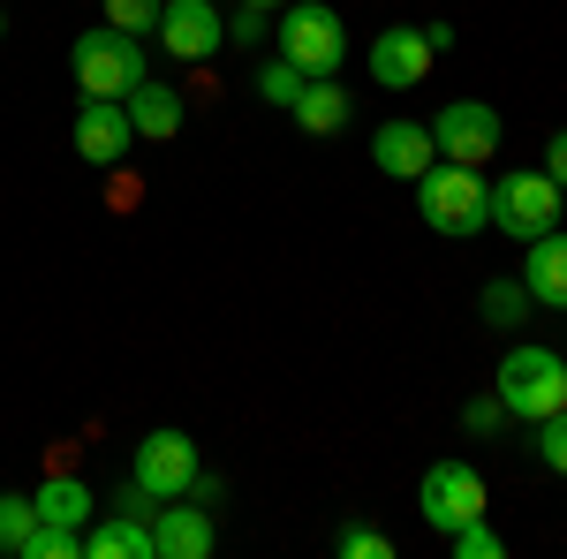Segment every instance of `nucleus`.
<instances>
[{
  "instance_id": "f257e3e1",
  "label": "nucleus",
  "mask_w": 567,
  "mask_h": 559,
  "mask_svg": "<svg viewBox=\"0 0 567 559\" xmlns=\"http://www.w3.org/2000/svg\"><path fill=\"white\" fill-rule=\"evenodd\" d=\"M416 213L432 235L462 242V235H484L492 227V189H484V167H454V159H432L416 174Z\"/></svg>"
},
{
  "instance_id": "f03ea898",
  "label": "nucleus",
  "mask_w": 567,
  "mask_h": 559,
  "mask_svg": "<svg viewBox=\"0 0 567 559\" xmlns=\"http://www.w3.org/2000/svg\"><path fill=\"white\" fill-rule=\"evenodd\" d=\"M272 45H280V61H296V69H303L310 84L349 69V31H341V8H326V0H288V8L272 15Z\"/></svg>"
},
{
  "instance_id": "7ed1b4c3",
  "label": "nucleus",
  "mask_w": 567,
  "mask_h": 559,
  "mask_svg": "<svg viewBox=\"0 0 567 559\" xmlns=\"http://www.w3.org/2000/svg\"><path fill=\"white\" fill-rule=\"evenodd\" d=\"M492 393L507 401V416L537 424V416L567 408V355H560V348H545V341H515L507 355H499V379H492Z\"/></svg>"
},
{
  "instance_id": "20e7f679",
  "label": "nucleus",
  "mask_w": 567,
  "mask_h": 559,
  "mask_svg": "<svg viewBox=\"0 0 567 559\" xmlns=\"http://www.w3.org/2000/svg\"><path fill=\"white\" fill-rule=\"evenodd\" d=\"M69 69H76V91H84V99H130V91L152 76L144 39L114 31V23H91V31H76V45H69Z\"/></svg>"
},
{
  "instance_id": "39448f33",
  "label": "nucleus",
  "mask_w": 567,
  "mask_h": 559,
  "mask_svg": "<svg viewBox=\"0 0 567 559\" xmlns=\"http://www.w3.org/2000/svg\"><path fill=\"white\" fill-rule=\"evenodd\" d=\"M492 189V227L499 235H515V242H537L545 227H560V182L545 167H515V174H499V182H484Z\"/></svg>"
},
{
  "instance_id": "423d86ee",
  "label": "nucleus",
  "mask_w": 567,
  "mask_h": 559,
  "mask_svg": "<svg viewBox=\"0 0 567 559\" xmlns=\"http://www.w3.org/2000/svg\"><path fill=\"white\" fill-rule=\"evenodd\" d=\"M130 484H144L152 499H189V484H197V438L189 431H144L130 454Z\"/></svg>"
},
{
  "instance_id": "0eeeda50",
  "label": "nucleus",
  "mask_w": 567,
  "mask_h": 559,
  "mask_svg": "<svg viewBox=\"0 0 567 559\" xmlns=\"http://www.w3.org/2000/svg\"><path fill=\"white\" fill-rule=\"evenodd\" d=\"M432 144H439V159H454V167H484L499 152V114L484 99H446L432 114Z\"/></svg>"
},
{
  "instance_id": "6e6552de",
  "label": "nucleus",
  "mask_w": 567,
  "mask_h": 559,
  "mask_svg": "<svg viewBox=\"0 0 567 559\" xmlns=\"http://www.w3.org/2000/svg\"><path fill=\"white\" fill-rule=\"evenodd\" d=\"M416 507H424V521H432L439 537H454L462 521L484 515V476L470 469V462H432V469H424V491H416Z\"/></svg>"
},
{
  "instance_id": "1a4fd4ad",
  "label": "nucleus",
  "mask_w": 567,
  "mask_h": 559,
  "mask_svg": "<svg viewBox=\"0 0 567 559\" xmlns=\"http://www.w3.org/2000/svg\"><path fill=\"white\" fill-rule=\"evenodd\" d=\"M432 45H424V31L416 23H386L379 39H371V53H363V69H371V84L379 91H416L424 76H432Z\"/></svg>"
},
{
  "instance_id": "9d476101",
  "label": "nucleus",
  "mask_w": 567,
  "mask_h": 559,
  "mask_svg": "<svg viewBox=\"0 0 567 559\" xmlns=\"http://www.w3.org/2000/svg\"><path fill=\"white\" fill-rule=\"evenodd\" d=\"M219 529H213V507L197 499H159L152 507V559H213Z\"/></svg>"
},
{
  "instance_id": "9b49d317",
  "label": "nucleus",
  "mask_w": 567,
  "mask_h": 559,
  "mask_svg": "<svg viewBox=\"0 0 567 559\" xmlns=\"http://www.w3.org/2000/svg\"><path fill=\"white\" fill-rule=\"evenodd\" d=\"M159 45L175 61H213L219 45H227V15H219L213 0H167L159 8Z\"/></svg>"
},
{
  "instance_id": "f8f14e48",
  "label": "nucleus",
  "mask_w": 567,
  "mask_h": 559,
  "mask_svg": "<svg viewBox=\"0 0 567 559\" xmlns=\"http://www.w3.org/2000/svg\"><path fill=\"white\" fill-rule=\"evenodd\" d=\"M76 152H84L91 167H122L136 152V122L122 99H84L76 106Z\"/></svg>"
},
{
  "instance_id": "ddd939ff",
  "label": "nucleus",
  "mask_w": 567,
  "mask_h": 559,
  "mask_svg": "<svg viewBox=\"0 0 567 559\" xmlns=\"http://www.w3.org/2000/svg\"><path fill=\"white\" fill-rule=\"evenodd\" d=\"M432 159H439V144H432L424 122H379V130H371V167L393 174V182H416Z\"/></svg>"
},
{
  "instance_id": "4468645a",
  "label": "nucleus",
  "mask_w": 567,
  "mask_h": 559,
  "mask_svg": "<svg viewBox=\"0 0 567 559\" xmlns=\"http://www.w3.org/2000/svg\"><path fill=\"white\" fill-rule=\"evenodd\" d=\"M529 258H523V288L537 310H567V235L560 227H545L537 242H523Z\"/></svg>"
},
{
  "instance_id": "2eb2a0df",
  "label": "nucleus",
  "mask_w": 567,
  "mask_h": 559,
  "mask_svg": "<svg viewBox=\"0 0 567 559\" xmlns=\"http://www.w3.org/2000/svg\"><path fill=\"white\" fill-rule=\"evenodd\" d=\"M84 559H152V521L122 507L106 521H84Z\"/></svg>"
},
{
  "instance_id": "dca6fc26",
  "label": "nucleus",
  "mask_w": 567,
  "mask_h": 559,
  "mask_svg": "<svg viewBox=\"0 0 567 559\" xmlns=\"http://www.w3.org/2000/svg\"><path fill=\"white\" fill-rule=\"evenodd\" d=\"M130 106V122H136V144H167V136H182V99H175V84H144L122 99Z\"/></svg>"
},
{
  "instance_id": "f3484780",
  "label": "nucleus",
  "mask_w": 567,
  "mask_h": 559,
  "mask_svg": "<svg viewBox=\"0 0 567 559\" xmlns=\"http://www.w3.org/2000/svg\"><path fill=\"white\" fill-rule=\"evenodd\" d=\"M296 130L303 136H341L349 130V84H333V76H318V84H303L296 91Z\"/></svg>"
},
{
  "instance_id": "a211bd4d",
  "label": "nucleus",
  "mask_w": 567,
  "mask_h": 559,
  "mask_svg": "<svg viewBox=\"0 0 567 559\" xmlns=\"http://www.w3.org/2000/svg\"><path fill=\"white\" fill-rule=\"evenodd\" d=\"M31 507H39V521H61V529H84L91 515H99V499H91V484L84 476H45L39 491H31Z\"/></svg>"
},
{
  "instance_id": "6ab92c4d",
  "label": "nucleus",
  "mask_w": 567,
  "mask_h": 559,
  "mask_svg": "<svg viewBox=\"0 0 567 559\" xmlns=\"http://www.w3.org/2000/svg\"><path fill=\"white\" fill-rule=\"evenodd\" d=\"M529 310H537V302H529L523 272H515V280H484V296H477V318L492 325V333H523V325H529Z\"/></svg>"
},
{
  "instance_id": "aec40b11",
  "label": "nucleus",
  "mask_w": 567,
  "mask_h": 559,
  "mask_svg": "<svg viewBox=\"0 0 567 559\" xmlns=\"http://www.w3.org/2000/svg\"><path fill=\"white\" fill-rule=\"evenodd\" d=\"M39 529L31 491H0V559H23V537Z\"/></svg>"
},
{
  "instance_id": "412c9836",
  "label": "nucleus",
  "mask_w": 567,
  "mask_h": 559,
  "mask_svg": "<svg viewBox=\"0 0 567 559\" xmlns=\"http://www.w3.org/2000/svg\"><path fill=\"white\" fill-rule=\"evenodd\" d=\"M529 454H537L553 476H567V408H553V416L529 424Z\"/></svg>"
},
{
  "instance_id": "4be33fe9",
  "label": "nucleus",
  "mask_w": 567,
  "mask_h": 559,
  "mask_svg": "<svg viewBox=\"0 0 567 559\" xmlns=\"http://www.w3.org/2000/svg\"><path fill=\"white\" fill-rule=\"evenodd\" d=\"M23 559H84V529H61V521H39L23 537Z\"/></svg>"
},
{
  "instance_id": "5701e85b",
  "label": "nucleus",
  "mask_w": 567,
  "mask_h": 559,
  "mask_svg": "<svg viewBox=\"0 0 567 559\" xmlns=\"http://www.w3.org/2000/svg\"><path fill=\"white\" fill-rule=\"evenodd\" d=\"M303 84H310V76L296 69V61H280V53L258 69V99H265V106H296V91H303Z\"/></svg>"
},
{
  "instance_id": "b1692460",
  "label": "nucleus",
  "mask_w": 567,
  "mask_h": 559,
  "mask_svg": "<svg viewBox=\"0 0 567 559\" xmlns=\"http://www.w3.org/2000/svg\"><path fill=\"white\" fill-rule=\"evenodd\" d=\"M99 8H106V23H114V31L144 39V31H159V8H167V0H99Z\"/></svg>"
},
{
  "instance_id": "393cba45",
  "label": "nucleus",
  "mask_w": 567,
  "mask_h": 559,
  "mask_svg": "<svg viewBox=\"0 0 567 559\" xmlns=\"http://www.w3.org/2000/svg\"><path fill=\"white\" fill-rule=\"evenodd\" d=\"M446 552H454V559H499V552H507V545H499V529H492V521H462V529H454V537H446Z\"/></svg>"
},
{
  "instance_id": "a878e982",
  "label": "nucleus",
  "mask_w": 567,
  "mask_h": 559,
  "mask_svg": "<svg viewBox=\"0 0 567 559\" xmlns=\"http://www.w3.org/2000/svg\"><path fill=\"white\" fill-rule=\"evenodd\" d=\"M333 552H341V559H393V537H386V529H363V521H349V529L333 537Z\"/></svg>"
},
{
  "instance_id": "bb28decb",
  "label": "nucleus",
  "mask_w": 567,
  "mask_h": 559,
  "mask_svg": "<svg viewBox=\"0 0 567 559\" xmlns=\"http://www.w3.org/2000/svg\"><path fill=\"white\" fill-rule=\"evenodd\" d=\"M499 424H507V401H499V393H477V401L462 408V431H477V438H484V431H499Z\"/></svg>"
},
{
  "instance_id": "cd10ccee",
  "label": "nucleus",
  "mask_w": 567,
  "mask_h": 559,
  "mask_svg": "<svg viewBox=\"0 0 567 559\" xmlns=\"http://www.w3.org/2000/svg\"><path fill=\"white\" fill-rule=\"evenodd\" d=\"M227 39H243V45L272 39V8H235V15H227Z\"/></svg>"
},
{
  "instance_id": "c85d7f7f",
  "label": "nucleus",
  "mask_w": 567,
  "mask_h": 559,
  "mask_svg": "<svg viewBox=\"0 0 567 559\" xmlns=\"http://www.w3.org/2000/svg\"><path fill=\"white\" fill-rule=\"evenodd\" d=\"M545 174H553V182H560V189H567V130L553 136V144H545Z\"/></svg>"
},
{
  "instance_id": "c756f323",
  "label": "nucleus",
  "mask_w": 567,
  "mask_h": 559,
  "mask_svg": "<svg viewBox=\"0 0 567 559\" xmlns=\"http://www.w3.org/2000/svg\"><path fill=\"white\" fill-rule=\"evenodd\" d=\"M235 8H288V0H235Z\"/></svg>"
},
{
  "instance_id": "7c9ffc66",
  "label": "nucleus",
  "mask_w": 567,
  "mask_h": 559,
  "mask_svg": "<svg viewBox=\"0 0 567 559\" xmlns=\"http://www.w3.org/2000/svg\"><path fill=\"white\" fill-rule=\"evenodd\" d=\"M0 31H8V15H0Z\"/></svg>"
}]
</instances>
